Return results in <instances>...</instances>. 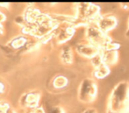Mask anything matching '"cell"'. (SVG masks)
<instances>
[{
    "label": "cell",
    "mask_w": 129,
    "mask_h": 113,
    "mask_svg": "<svg viewBox=\"0 0 129 113\" xmlns=\"http://www.w3.org/2000/svg\"><path fill=\"white\" fill-rule=\"evenodd\" d=\"M106 113H129L128 82H119L112 90L107 100Z\"/></svg>",
    "instance_id": "cell-1"
},
{
    "label": "cell",
    "mask_w": 129,
    "mask_h": 113,
    "mask_svg": "<svg viewBox=\"0 0 129 113\" xmlns=\"http://www.w3.org/2000/svg\"><path fill=\"white\" fill-rule=\"evenodd\" d=\"M75 17L77 19L74 26L85 25L96 23L100 14V7L96 4L91 3H79L76 4Z\"/></svg>",
    "instance_id": "cell-2"
},
{
    "label": "cell",
    "mask_w": 129,
    "mask_h": 113,
    "mask_svg": "<svg viewBox=\"0 0 129 113\" xmlns=\"http://www.w3.org/2000/svg\"><path fill=\"white\" fill-rule=\"evenodd\" d=\"M85 39H86V41L96 46L100 50L112 41L108 36V34L105 33L99 28L96 23L90 24L86 26Z\"/></svg>",
    "instance_id": "cell-3"
},
{
    "label": "cell",
    "mask_w": 129,
    "mask_h": 113,
    "mask_svg": "<svg viewBox=\"0 0 129 113\" xmlns=\"http://www.w3.org/2000/svg\"><path fill=\"white\" fill-rule=\"evenodd\" d=\"M98 96V85L95 79L87 77L81 82L78 89V100L83 103H90Z\"/></svg>",
    "instance_id": "cell-4"
},
{
    "label": "cell",
    "mask_w": 129,
    "mask_h": 113,
    "mask_svg": "<svg viewBox=\"0 0 129 113\" xmlns=\"http://www.w3.org/2000/svg\"><path fill=\"white\" fill-rule=\"evenodd\" d=\"M76 32V27L73 25L69 23L60 24L58 27L54 32V36H55V39L57 43L63 44L69 41L74 36Z\"/></svg>",
    "instance_id": "cell-5"
},
{
    "label": "cell",
    "mask_w": 129,
    "mask_h": 113,
    "mask_svg": "<svg viewBox=\"0 0 129 113\" xmlns=\"http://www.w3.org/2000/svg\"><path fill=\"white\" fill-rule=\"evenodd\" d=\"M96 25L102 32L108 34L110 32L117 27L118 19L113 14H105L101 15L96 21Z\"/></svg>",
    "instance_id": "cell-6"
},
{
    "label": "cell",
    "mask_w": 129,
    "mask_h": 113,
    "mask_svg": "<svg viewBox=\"0 0 129 113\" xmlns=\"http://www.w3.org/2000/svg\"><path fill=\"white\" fill-rule=\"evenodd\" d=\"M76 51L79 55L86 59L91 60L99 54H100V49L96 46L92 45L88 41L80 42L76 46Z\"/></svg>",
    "instance_id": "cell-7"
},
{
    "label": "cell",
    "mask_w": 129,
    "mask_h": 113,
    "mask_svg": "<svg viewBox=\"0 0 129 113\" xmlns=\"http://www.w3.org/2000/svg\"><path fill=\"white\" fill-rule=\"evenodd\" d=\"M41 94L36 91H30L26 92L19 99V104L22 107L29 109H35L39 106Z\"/></svg>",
    "instance_id": "cell-8"
},
{
    "label": "cell",
    "mask_w": 129,
    "mask_h": 113,
    "mask_svg": "<svg viewBox=\"0 0 129 113\" xmlns=\"http://www.w3.org/2000/svg\"><path fill=\"white\" fill-rule=\"evenodd\" d=\"M103 62L107 66H113L119 61V50L115 49H102L100 50Z\"/></svg>",
    "instance_id": "cell-9"
},
{
    "label": "cell",
    "mask_w": 129,
    "mask_h": 113,
    "mask_svg": "<svg viewBox=\"0 0 129 113\" xmlns=\"http://www.w3.org/2000/svg\"><path fill=\"white\" fill-rule=\"evenodd\" d=\"M41 15H42V13L39 9L34 8V7H27L25 11L23 17L26 20V24L36 25V23L39 20Z\"/></svg>",
    "instance_id": "cell-10"
},
{
    "label": "cell",
    "mask_w": 129,
    "mask_h": 113,
    "mask_svg": "<svg viewBox=\"0 0 129 113\" xmlns=\"http://www.w3.org/2000/svg\"><path fill=\"white\" fill-rule=\"evenodd\" d=\"M60 59L61 62L65 65H70L73 62V51L69 46H65L62 47L60 53Z\"/></svg>",
    "instance_id": "cell-11"
},
{
    "label": "cell",
    "mask_w": 129,
    "mask_h": 113,
    "mask_svg": "<svg viewBox=\"0 0 129 113\" xmlns=\"http://www.w3.org/2000/svg\"><path fill=\"white\" fill-rule=\"evenodd\" d=\"M110 73H111L110 67L107 66L105 63H102L99 66L94 68L93 76L96 79H104V78L107 77L110 74Z\"/></svg>",
    "instance_id": "cell-12"
},
{
    "label": "cell",
    "mask_w": 129,
    "mask_h": 113,
    "mask_svg": "<svg viewBox=\"0 0 129 113\" xmlns=\"http://www.w3.org/2000/svg\"><path fill=\"white\" fill-rule=\"evenodd\" d=\"M27 43L26 37L23 35H19L14 37L12 41L9 42V46L13 49H19L26 46Z\"/></svg>",
    "instance_id": "cell-13"
},
{
    "label": "cell",
    "mask_w": 129,
    "mask_h": 113,
    "mask_svg": "<svg viewBox=\"0 0 129 113\" xmlns=\"http://www.w3.org/2000/svg\"><path fill=\"white\" fill-rule=\"evenodd\" d=\"M53 83V86H54V88L60 90V89L65 88V87L69 84V80H68V78H67L66 76L60 74V76H56L53 79V83Z\"/></svg>",
    "instance_id": "cell-14"
},
{
    "label": "cell",
    "mask_w": 129,
    "mask_h": 113,
    "mask_svg": "<svg viewBox=\"0 0 129 113\" xmlns=\"http://www.w3.org/2000/svg\"><path fill=\"white\" fill-rule=\"evenodd\" d=\"M11 109V106L8 103L0 101V113H7Z\"/></svg>",
    "instance_id": "cell-15"
},
{
    "label": "cell",
    "mask_w": 129,
    "mask_h": 113,
    "mask_svg": "<svg viewBox=\"0 0 129 113\" xmlns=\"http://www.w3.org/2000/svg\"><path fill=\"white\" fill-rule=\"evenodd\" d=\"M48 113H65V110L61 106H54L49 109Z\"/></svg>",
    "instance_id": "cell-16"
},
{
    "label": "cell",
    "mask_w": 129,
    "mask_h": 113,
    "mask_svg": "<svg viewBox=\"0 0 129 113\" xmlns=\"http://www.w3.org/2000/svg\"><path fill=\"white\" fill-rule=\"evenodd\" d=\"M33 113H47V112L45 111L44 108H43L42 106H38V107H36L35 109H34Z\"/></svg>",
    "instance_id": "cell-17"
},
{
    "label": "cell",
    "mask_w": 129,
    "mask_h": 113,
    "mask_svg": "<svg viewBox=\"0 0 129 113\" xmlns=\"http://www.w3.org/2000/svg\"><path fill=\"white\" fill-rule=\"evenodd\" d=\"M82 113H98L97 110H96V109L94 108H88L86 109V110H84Z\"/></svg>",
    "instance_id": "cell-18"
},
{
    "label": "cell",
    "mask_w": 129,
    "mask_h": 113,
    "mask_svg": "<svg viewBox=\"0 0 129 113\" xmlns=\"http://www.w3.org/2000/svg\"><path fill=\"white\" fill-rule=\"evenodd\" d=\"M5 90V83L3 82L0 81V94H3Z\"/></svg>",
    "instance_id": "cell-19"
},
{
    "label": "cell",
    "mask_w": 129,
    "mask_h": 113,
    "mask_svg": "<svg viewBox=\"0 0 129 113\" xmlns=\"http://www.w3.org/2000/svg\"><path fill=\"white\" fill-rule=\"evenodd\" d=\"M5 20H6V17H5V15L2 12H0V24L5 22Z\"/></svg>",
    "instance_id": "cell-20"
},
{
    "label": "cell",
    "mask_w": 129,
    "mask_h": 113,
    "mask_svg": "<svg viewBox=\"0 0 129 113\" xmlns=\"http://www.w3.org/2000/svg\"><path fill=\"white\" fill-rule=\"evenodd\" d=\"M11 4L10 3H0V6H3V7H9L10 6Z\"/></svg>",
    "instance_id": "cell-21"
},
{
    "label": "cell",
    "mask_w": 129,
    "mask_h": 113,
    "mask_svg": "<svg viewBox=\"0 0 129 113\" xmlns=\"http://www.w3.org/2000/svg\"><path fill=\"white\" fill-rule=\"evenodd\" d=\"M126 36L127 38H129V19H128V21H127V29H126Z\"/></svg>",
    "instance_id": "cell-22"
},
{
    "label": "cell",
    "mask_w": 129,
    "mask_h": 113,
    "mask_svg": "<svg viewBox=\"0 0 129 113\" xmlns=\"http://www.w3.org/2000/svg\"><path fill=\"white\" fill-rule=\"evenodd\" d=\"M4 34V27L2 25V24H0V35Z\"/></svg>",
    "instance_id": "cell-23"
},
{
    "label": "cell",
    "mask_w": 129,
    "mask_h": 113,
    "mask_svg": "<svg viewBox=\"0 0 129 113\" xmlns=\"http://www.w3.org/2000/svg\"><path fill=\"white\" fill-rule=\"evenodd\" d=\"M7 113H16V112H15V110H13L12 108H11L10 110H8V112H7Z\"/></svg>",
    "instance_id": "cell-24"
}]
</instances>
